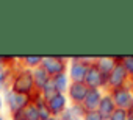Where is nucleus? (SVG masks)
<instances>
[{
  "label": "nucleus",
  "mask_w": 133,
  "mask_h": 120,
  "mask_svg": "<svg viewBox=\"0 0 133 120\" xmlns=\"http://www.w3.org/2000/svg\"><path fill=\"white\" fill-rule=\"evenodd\" d=\"M10 89L17 92V94L28 95V97H33L36 94V89H35V84H33L31 70L22 67L19 58H17L14 70H13V77H11V81H10Z\"/></svg>",
  "instance_id": "1"
},
{
  "label": "nucleus",
  "mask_w": 133,
  "mask_h": 120,
  "mask_svg": "<svg viewBox=\"0 0 133 120\" xmlns=\"http://www.w3.org/2000/svg\"><path fill=\"white\" fill-rule=\"evenodd\" d=\"M2 95H3L5 109L8 111V115H11V114H14V112H19V111H24V109L31 103V97L17 94V92L11 91L10 87H8L6 91H3Z\"/></svg>",
  "instance_id": "2"
},
{
  "label": "nucleus",
  "mask_w": 133,
  "mask_h": 120,
  "mask_svg": "<svg viewBox=\"0 0 133 120\" xmlns=\"http://www.w3.org/2000/svg\"><path fill=\"white\" fill-rule=\"evenodd\" d=\"M94 61V58H71L68 66V75L71 83H83L89 64Z\"/></svg>",
  "instance_id": "3"
},
{
  "label": "nucleus",
  "mask_w": 133,
  "mask_h": 120,
  "mask_svg": "<svg viewBox=\"0 0 133 120\" xmlns=\"http://www.w3.org/2000/svg\"><path fill=\"white\" fill-rule=\"evenodd\" d=\"M69 66V59L63 56H42L41 67L53 78L59 73H66Z\"/></svg>",
  "instance_id": "4"
},
{
  "label": "nucleus",
  "mask_w": 133,
  "mask_h": 120,
  "mask_svg": "<svg viewBox=\"0 0 133 120\" xmlns=\"http://www.w3.org/2000/svg\"><path fill=\"white\" fill-rule=\"evenodd\" d=\"M110 94H111V98H113L116 108L125 109V111H128V112L133 109V92H131V89L128 87V84L124 86V87L113 89V91H110Z\"/></svg>",
  "instance_id": "5"
},
{
  "label": "nucleus",
  "mask_w": 133,
  "mask_h": 120,
  "mask_svg": "<svg viewBox=\"0 0 133 120\" xmlns=\"http://www.w3.org/2000/svg\"><path fill=\"white\" fill-rule=\"evenodd\" d=\"M89 89H102L107 92V77L96 67L94 61L89 64L88 67V72H86V77H85V81H83Z\"/></svg>",
  "instance_id": "6"
},
{
  "label": "nucleus",
  "mask_w": 133,
  "mask_h": 120,
  "mask_svg": "<svg viewBox=\"0 0 133 120\" xmlns=\"http://www.w3.org/2000/svg\"><path fill=\"white\" fill-rule=\"evenodd\" d=\"M128 80H130L128 73L125 72V69H124L122 64L119 63V64L114 67V70L107 77V92H110V91H113V89H117V87L127 86V84H128Z\"/></svg>",
  "instance_id": "7"
},
{
  "label": "nucleus",
  "mask_w": 133,
  "mask_h": 120,
  "mask_svg": "<svg viewBox=\"0 0 133 120\" xmlns=\"http://www.w3.org/2000/svg\"><path fill=\"white\" fill-rule=\"evenodd\" d=\"M69 104L71 103H69V98H68V95H66V94H56L55 97H52L47 101V106L50 109V114L55 118H58L61 114H64L66 109L69 108Z\"/></svg>",
  "instance_id": "8"
},
{
  "label": "nucleus",
  "mask_w": 133,
  "mask_h": 120,
  "mask_svg": "<svg viewBox=\"0 0 133 120\" xmlns=\"http://www.w3.org/2000/svg\"><path fill=\"white\" fill-rule=\"evenodd\" d=\"M88 91H89V87L85 83H71L66 95H68L71 104H82L83 100L86 98Z\"/></svg>",
  "instance_id": "9"
},
{
  "label": "nucleus",
  "mask_w": 133,
  "mask_h": 120,
  "mask_svg": "<svg viewBox=\"0 0 133 120\" xmlns=\"http://www.w3.org/2000/svg\"><path fill=\"white\" fill-rule=\"evenodd\" d=\"M103 94H105V91H102V89H89L86 94V98L82 103L85 111H97L99 104L103 98Z\"/></svg>",
  "instance_id": "10"
},
{
  "label": "nucleus",
  "mask_w": 133,
  "mask_h": 120,
  "mask_svg": "<svg viewBox=\"0 0 133 120\" xmlns=\"http://www.w3.org/2000/svg\"><path fill=\"white\" fill-rule=\"evenodd\" d=\"M94 64L105 77H108L114 70V67L119 64V59L114 56H97L94 58Z\"/></svg>",
  "instance_id": "11"
},
{
  "label": "nucleus",
  "mask_w": 133,
  "mask_h": 120,
  "mask_svg": "<svg viewBox=\"0 0 133 120\" xmlns=\"http://www.w3.org/2000/svg\"><path fill=\"white\" fill-rule=\"evenodd\" d=\"M114 111H116V104H114V101H113V98H111V94H110V92H105V94H103V98H102V101H100V104H99L97 112H99L103 118H110Z\"/></svg>",
  "instance_id": "12"
},
{
  "label": "nucleus",
  "mask_w": 133,
  "mask_h": 120,
  "mask_svg": "<svg viewBox=\"0 0 133 120\" xmlns=\"http://www.w3.org/2000/svg\"><path fill=\"white\" fill-rule=\"evenodd\" d=\"M31 75H33V84H35L36 92H41V89L52 80V77H50L41 66L36 67V69H33V70H31Z\"/></svg>",
  "instance_id": "13"
},
{
  "label": "nucleus",
  "mask_w": 133,
  "mask_h": 120,
  "mask_svg": "<svg viewBox=\"0 0 133 120\" xmlns=\"http://www.w3.org/2000/svg\"><path fill=\"white\" fill-rule=\"evenodd\" d=\"M31 101H33V103H35V106L38 108V112H39L41 120H44V118H50V117H52L50 109H49V106H47V101L41 97V94H39V92H36V94L31 97Z\"/></svg>",
  "instance_id": "14"
},
{
  "label": "nucleus",
  "mask_w": 133,
  "mask_h": 120,
  "mask_svg": "<svg viewBox=\"0 0 133 120\" xmlns=\"http://www.w3.org/2000/svg\"><path fill=\"white\" fill-rule=\"evenodd\" d=\"M52 81H53V84H55V87H56V91L59 94H66V92H68V89H69V86H71V78H69L68 72L53 77Z\"/></svg>",
  "instance_id": "15"
},
{
  "label": "nucleus",
  "mask_w": 133,
  "mask_h": 120,
  "mask_svg": "<svg viewBox=\"0 0 133 120\" xmlns=\"http://www.w3.org/2000/svg\"><path fill=\"white\" fill-rule=\"evenodd\" d=\"M19 59H21L22 67H25L28 70H33L42 64V56H22Z\"/></svg>",
  "instance_id": "16"
},
{
  "label": "nucleus",
  "mask_w": 133,
  "mask_h": 120,
  "mask_svg": "<svg viewBox=\"0 0 133 120\" xmlns=\"http://www.w3.org/2000/svg\"><path fill=\"white\" fill-rule=\"evenodd\" d=\"M66 114L72 117L74 120H83V115L86 114V111L82 104H69V108L66 109Z\"/></svg>",
  "instance_id": "17"
},
{
  "label": "nucleus",
  "mask_w": 133,
  "mask_h": 120,
  "mask_svg": "<svg viewBox=\"0 0 133 120\" xmlns=\"http://www.w3.org/2000/svg\"><path fill=\"white\" fill-rule=\"evenodd\" d=\"M39 94H41V97H42L45 101H49L52 97H55V95H56V94H59V92L56 91V87H55L53 81L50 80V81H49V83H47V84L41 89V92H39Z\"/></svg>",
  "instance_id": "18"
},
{
  "label": "nucleus",
  "mask_w": 133,
  "mask_h": 120,
  "mask_svg": "<svg viewBox=\"0 0 133 120\" xmlns=\"http://www.w3.org/2000/svg\"><path fill=\"white\" fill-rule=\"evenodd\" d=\"M24 118H25V120H41L39 112H38V108L35 106L33 101L24 109Z\"/></svg>",
  "instance_id": "19"
},
{
  "label": "nucleus",
  "mask_w": 133,
  "mask_h": 120,
  "mask_svg": "<svg viewBox=\"0 0 133 120\" xmlns=\"http://www.w3.org/2000/svg\"><path fill=\"white\" fill-rule=\"evenodd\" d=\"M117 59H119V63L122 64V67L125 69V72L128 73V77L133 78V56H121Z\"/></svg>",
  "instance_id": "20"
},
{
  "label": "nucleus",
  "mask_w": 133,
  "mask_h": 120,
  "mask_svg": "<svg viewBox=\"0 0 133 120\" xmlns=\"http://www.w3.org/2000/svg\"><path fill=\"white\" fill-rule=\"evenodd\" d=\"M128 117H130V112H128V111L116 108V111L111 114L110 120H128Z\"/></svg>",
  "instance_id": "21"
},
{
  "label": "nucleus",
  "mask_w": 133,
  "mask_h": 120,
  "mask_svg": "<svg viewBox=\"0 0 133 120\" xmlns=\"http://www.w3.org/2000/svg\"><path fill=\"white\" fill-rule=\"evenodd\" d=\"M83 120H103V117L97 111H86V114L83 115Z\"/></svg>",
  "instance_id": "22"
},
{
  "label": "nucleus",
  "mask_w": 133,
  "mask_h": 120,
  "mask_svg": "<svg viewBox=\"0 0 133 120\" xmlns=\"http://www.w3.org/2000/svg\"><path fill=\"white\" fill-rule=\"evenodd\" d=\"M3 109H5V101H3V95H2V92H0V114L3 112Z\"/></svg>",
  "instance_id": "23"
},
{
  "label": "nucleus",
  "mask_w": 133,
  "mask_h": 120,
  "mask_svg": "<svg viewBox=\"0 0 133 120\" xmlns=\"http://www.w3.org/2000/svg\"><path fill=\"white\" fill-rule=\"evenodd\" d=\"M56 120H74V118H72V117H69L68 114L64 112V114H61V115H59V117H58Z\"/></svg>",
  "instance_id": "24"
},
{
  "label": "nucleus",
  "mask_w": 133,
  "mask_h": 120,
  "mask_svg": "<svg viewBox=\"0 0 133 120\" xmlns=\"http://www.w3.org/2000/svg\"><path fill=\"white\" fill-rule=\"evenodd\" d=\"M128 87L131 89V92H133V78H130L128 80Z\"/></svg>",
  "instance_id": "25"
},
{
  "label": "nucleus",
  "mask_w": 133,
  "mask_h": 120,
  "mask_svg": "<svg viewBox=\"0 0 133 120\" xmlns=\"http://www.w3.org/2000/svg\"><path fill=\"white\" fill-rule=\"evenodd\" d=\"M0 120H10V118H8L5 114H0Z\"/></svg>",
  "instance_id": "26"
},
{
  "label": "nucleus",
  "mask_w": 133,
  "mask_h": 120,
  "mask_svg": "<svg viewBox=\"0 0 133 120\" xmlns=\"http://www.w3.org/2000/svg\"><path fill=\"white\" fill-rule=\"evenodd\" d=\"M44 120H56L55 117H50V118H44Z\"/></svg>",
  "instance_id": "27"
},
{
  "label": "nucleus",
  "mask_w": 133,
  "mask_h": 120,
  "mask_svg": "<svg viewBox=\"0 0 133 120\" xmlns=\"http://www.w3.org/2000/svg\"><path fill=\"white\" fill-rule=\"evenodd\" d=\"M128 120H133V115H130V117H128Z\"/></svg>",
  "instance_id": "28"
},
{
  "label": "nucleus",
  "mask_w": 133,
  "mask_h": 120,
  "mask_svg": "<svg viewBox=\"0 0 133 120\" xmlns=\"http://www.w3.org/2000/svg\"><path fill=\"white\" fill-rule=\"evenodd\" d=\"M130 115H133V109H131V111H130Z\"/></svg>",
  "instance_id": "29"
},
{
  "label": "nucleus",
  "mask_w": 133,
  "mask_h": 120,
  "mask_svg": "<svg viewBox=\"0 0 133 120\" xmlns=\"http://www.w3.org/2000/svg\"><path fill=\"white\" fill-rule=\"evenodd\" d=\"M103 120H110V118H103Z\"/></svg>",
  "instance_id": "30"
}]
</instances>
